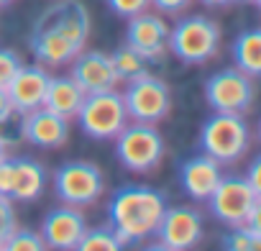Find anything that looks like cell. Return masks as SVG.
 <instances>
[{
    "instance_id": "cell-1",
    "label": "cell",
    "mask_w": 261,
    "mask_h": 251,
    "mask_svg": "<svg viewBox=\"0 0 261 251\" xmlns=\"http://www.w3.org/2000/svg\"><path fill=\"white\" fill-rule=\"evenodd\" d=\"M90 26V11L82 0H57L34 21L29 49L39 64L49 69L64 67L85 49Z\"/></svg>"
},
{
    "instance_id": "cell-2",
    "label": "cell",
    "mask_w": 261,
    "mask_h": 251,
    "mask_svg": "<svg viewBox=\"0 0 261 251\" xmlns=\"http://www.w3.org/2000/svg\"><path fill=\"white\" fill-rule=\"evenodd\" d=\"M167 210V195L149 185H123L108 203V225L123 246L141 243L156 233Z\"/></svg>"
},
{
    "instance_id": "cell-3",
    "label": "cell",
    "mask_w": 261,
    "mask_h": 251,
    "mask_svg": "<svg viewBox=\"0 0 261 251\" xmlns=\"http://www.w3.org/2000/svg\"><path fill=\"white\" fill-rule=\"evenodd\" d=\"M251 146V129L243 115L236 113H213L200 131L202 154L213 157L218 164L238 162Z\"/></svg>"
},
{
    "instance_id": "cell-4",
    "label": "cell",
    "mask_w": 261,
    "mask_h": 251,
    "mask_svg": "<svg viewBox=\"0 0 261 251\" xmlns=\"http://www.w3.org/2000/svg\"><path fill=\"white\" fill-rule=\"evenodd\" d=\"M115 157L128 172L151 174L164 159V139L154 123H125L115 136Z\"/></svg>"
},
{
    "instance_id": "cell-5",
    "label": "cell",
    "mask_w": 261,
    "mask_h": 251,
    "mask_svg": "<svg viewBox=\"0 0 261 251\" xmlns=\"http://www.w3.org/2000/svg\"><path fill=\"white\" fill-rule=\"evenodd\" d=\"M220 49V26L207 16H187L169 29V52L185 64H205Z\"/></svg>"
},
{
    "instance_id": "cell-6",
    "label": "cell",
    "mask_w": 261,
    "mask_h": 251,
    "mask_svg": "<svg viewBox=\"0 0 261 251\" xmlns=\"http://www.w3.org/2000/svg\"><path fill=\"white\" fill-rule=\"evenodd\" d=\"M80 129L85 136L95 139V141H108L115 139L123 126L128 123V113L123 105V95L118 90H108V92H92L85 95L77 115Z\"/></svg>"
},
{
    "instance_id": "cell-7",
    "label": "cell",
    "mask_w": 261,
    "mask_h": 251,
    "mask_svg": "<svg viewBox=\"0 0 261 251\" xmlns=\"http://www.w3.org/2000/svg\"><path fill=\"white\" fill-rule=\"evenodd\" d=\"M54 192L64 205L90 208L105 192L102 169L85 159H72L57 167L54 172Z\"/></svg>"
},
{
    "instance_id": "cell-8",
    "label": "cell",
    "mask_w": 261,
    "mask_h": 251,
    "mask_svg": "<svg viewBox=\"0 0 261 251\" xmlns=\"http://www.w3.org/2000/svg\"><path fill=\"white\" fill-rule=\"evenodd\" d=\"M123 105L128 113V120H139V123H159L169 115L172 110V92L164 80L156 74H141L136 80L125 82Z\"/></svg>"
},
{
    "instance_id": "cell-9",
    "label": "cell",
    "mask_w": 261,
    "mask_h": 251,
    "mask_svg": "<svg viewBox=\"0 0 261 251\" xmlns=\"http://www.w3.org/2000/svg\"><path fill=\"white\" fill-rule=\"evenodd\" d=\"M205 100L215 113H236L243 115L251 110L256 100V82L251 74L241 72L238 67L220 69L207 77L205 82Z\"/></svg>"
},
{
    "instance_id": "cell-10",
    "label": "cell",
    "mask_w": 261,
    "mask_h": 251,
    "mask_svg": "<svg viewBox=\"0 0 261 251\" xmlns=\"http://www.w3.org/2000/svg\"><path fill=\"white\" fill-rule=\"evenodd\" d=\"M210 213L225 225H243L246 218L261 205V192L246 177H223L213 195L205 200Z\"/></svg>"
},
{
    "instance_id": "cell-11",
    "label": "cell",
    "mask_w": 261,
    "mask_h": 251,
    "mask_svg": "<svg viewBox=\"0 0 261 251\" xmlns=\"http://www.w3.org/2000/svg\"><path fill=\"white\" fill-rule=\"evenodd\" d=\"M46 187V169L31 157H16L0 162V195L13 203L39 200Z\"/></svg>"
},
{
    "instance_id": "cell-12",
    "label": "cell",
    "mask_w": 261,
    "mask_h": 251,
    "mask_svg": "<svg viewBox=\"0 0 261 251\" xmlns=\"http://www.w3.org/2000/svg\"><path fill=\"white\" fill-rule=\"evenodd\" d=\"M156 248H167V251H187L195 248L202 241V215L195 208L187 205H174L164 210L156 233H154Z\"/></svg>"
},
{
    "instance_id": "cell-13",
    "label": "cell",
    "mask_w": 261,
    "mask_h": 251,
    "mask_svg": "<svg viewBox=\"0 0 261 251\" xmlns=\"http://www.w3.org/2000/svg\"><path fill=\"white\" fill-rule=\"evenodd\" d=\"M125 44L144 59L156 62L169 52V26L159 13L144 11L139 16H130L125 26Z\"/></svg>"
},
{
    "instance_id": "cell-14",
    "label": "cell",
    "mask_w": 261,
    "mask_h": 251,
    "mask_svg": "<svg viewBox=\"0 0 261 251\" xmlns=\"http://www.w3.org/2000/svg\"><path fill=\"white\" fill-rule=\"evenodd\" d=\"M85 231H87V220H85L82 208L62 205V208H54L44 215V223H41L39 233H41L46 248L74 251L80 246Z\"/></svg>"
},
{
    "instance_id": "cell-15",
    "label": "cell",
    "mask_w": 261,
    "mask_h": 251,
    "mask_svg": "<svg viewBox=\"0 0 261 251\" xmlns=\"http://www.w3.org/2000/svg\"><path fill=\"white\" fill-rule=\"evenodd\" d=\"M69 77L85 90V95L108 92L118 87V74L113 69L110 54L100 49H82L69 62Z\"/></svg>"
},
{
    "instance_id": "cell-16",
    "label": "cell",
    "mask_w": 261,
    "mask_h": 251,
    "mask_svg": "<svg viewBox=\"0 0 261 251\" xmlns=\"http://www.w3.org/2000/svg\"><path fill=\"white\" fill-rule=\"evenodd\" d=\"M23 141L36 149H59L69 141V118H62L46 108L23 113L21 118Z\"/></svg>"
},
{
    "instance_id": "cell-17",
    "label": "cell",
    "mask_w": 261,
    "mask_h": 251,
    "mask_svg": "<svg viewBox=\"0 0 261 251\" xmlns=\"http://www.w3.org/2000/svg\"><path fill=\"white\" fill-rule=\"evenodd\" d=\"M49 72L44 64H23L18 69V74L11 80V85L6 87L8 92V100L11 105L18 110V113H29V110H36L44 105V95H46V87H49Z\"/></svg>"
},
{
    "instance_id": "cell-18",
    "label": "cell",
    "mask_w": 261,
    "mask_h": 251,
    "mask_svg": "<svg viewBox=\"0 0 261 251\" xmlns=\"http://www.w3.org/2000/svg\"><path fill=\"white\" fill-rule=\"evenodd\" d=\"M223 180V172H220V164L207 157V154H197L192 159H187L179 169V185L182 190L197 200V203H205L213 190L218 187V182Z\"/></svg>"
},
{
    "instance_id": "cell-19",
    "label": "cell",
    "mask_w": 261,
    "mask_h": 251,
    "mask_svg": "<svg viewBox=\"0 0 261 251\" xmlns=\"http://www.w3.org/2000/svg\"><path fill=\"white\" fill-rule=\"evenodd\" d=\"M82 100H85V90L69 74L67 77H49V87H46L41 108H46L62 118H74Z\"/></svg>"
},
{
    "instance_id": "cell-20",
    "label": "cell",
    "mask_w": 261,
    "mask_h": 251,
    "mask_svg": "<svg viewBox=\"0 0 261 251\" xmlns=\"http://www.w3.org/2000/svg\"><path fill=\"white\" fill-rule=\"evenodd\" d=\"M233 62L241 72L251 74V77H258L261 74V31L258 29H251V31H243L236 36L233 41Z\"/></svg>"
},
{
    "instance_id": "cell-21",
    "label": "cell",
    "mask_w": 261,
    "mask_h": 251,
    "mask_svg": "<svg viewBox=\"0 0 261 251\" xmlns=\"http://www.w3.org/2000/svg\"><path fill=\"white\" fill-rule=\"evenodd\" d=\"M110 62H113V69L118 74V82H130L141 74H149V59H144L139 52H134L128 44L118 46L113 54H110Z\"/></svg>"
},
{
    "instance_id": "cell-22",
    "label": "cell",
    "mask_w": 261,
    "mask_h": 251,
    "mask_svg": "<svg viewBox=\"0 0 261 251\" xmlns=\"http://www.w3.org/2000/svg\"><path fill=\"white\" fill-rule=\"evenodd\" d=\"M77 248L80 251H118V248H123V243L110 225H97V228L85 231Z\"/></svg>"
},
{
    "instance_id": "cell-23",
    "label": "cell",
    "mask_w": 261,
    "mask_h": 251,
    "mask_svg": "<svg viewBox=\"0 0 261 251\" xmlns=\"http://www.w3.org/2000/svg\"><path fill=\"white\" fill-rule=\"evenodd\" d=\"M21 118H23V113H18L16 108H11L3 118H0V144H3L8 152L16 149V146L23 141V134H21Z\"/></svg>"
},
{
    "instance_id": "cell-24",
    "label": "cell",
    "mask_w": 261,
    "mask_h": 251,
    "mask_svg": "<svg viewBox=\"0 0 261 251\" xmlns=\"http://www.w3.org/2000/svg\"><path fill=\"white\" fill-rule=\"evenodd\" d=\"M3 248H6V251H41V248H46V246H44V238H41L39 231L18 228V225H16V231L8 236V241H6Z\"/></svg>"
},
{
    "instance_id": "cell-25",
    "label": "cell",
    "mask_w": 261,
    "mask_h": 251,
    "mask_svg": "<svg viewBox=\"0 0 261 251\" xmlns=\"http://www.w3.org/2000/svg\"><path fill=\"white\" fill-rule=\"evenodd\" d=\"M220 246L228 251H256V248H261V241L253 238L243 225H233V231H228L220 238Z\"/></svg>"
},
{
    "instance_id": "cell-26",
    "label": "cell",
    "mask_w": 261,
    "mask_h": 251,
    "mask_svg": "<svg viewBox=\"0 0 261 251\" xmlns=\"http://www.w3.org/2000/svg\"><path fill=\"white\" fill-rule=\"evenodd\" d=\"M23 67V59L18 52L13 49H0V87H8L11 80L18 74V69Z\"/></svg>"
},
{
    "instance_id": "cell-27",
    "label": "cell",
    "mask_w": 261,
    "mask_h": 251,
    "mask_svg": "<svg viewBox=\"0 0 261 251\" xmlns=\"http://www.w3.org/2000/svg\"><path fill=\"white\" fill-rule=\"evenodd\" d=\"M16 225H18V218H16L13 200L0 195V248L6 246V241H8V236L16 231Z\"/></svg>"
},
{
    "instance_id": "cell-28",
    "label": "cell",
    "mask_w": 261,
    "mask_h": 251,
    "mask_svg": "<svg viewBox=\"0 0 261 251\" xmlns=\"http://www.w3.org/2000/svg\"><path fill=\"white\" fill-rule=\"evenodd\" d=\"M105 3H108V8H110L115 16L130 18V16H139V13L149 11L151 0H105Z\"/></svg>"
},
{
    "instance_id": "cell-29",
    "label": "cell",
    "mask_w": 261,
    "mask_h": 251,
    "mask_svg": "<svg viewBox=\"0 0 261 251\" xmlns=\"http://www.w3.org/2000/svg\"><path fill=\"white\" fill-rule=\"evenodd\" d=\"M192 0H151V6L162 13H182L185 8H190Z\"/></svg>"
},
{
    "instance_id": "cell-30",
    "label": "cell",
    "mask_w": 261,
    "mask_h": 251,
    "mask_svg": "<svg viewBox=\"0 0 261 251\" xmlns=\"http://www.w3.org/2000/svg\"><path fill=\"white\" fill-rule=\"evenodd\" d=\"M258 169H261V159H253V164L248 167V174H246V180L251 182V187H256V190L261 192V185H258Z\"/></svg>"
},
{
    "instance_id": "cell-31",
    "label": "cell",
    "mask_w": 261,
    "mask_h": 251,
    "mask_svg": "<svg viewBox=\"0 0 261 251\" xmlns=\"http://www.w3.org/2000/svg\"><path fill=\"white\" fill-rule=\"evenodd\" d=\"M11 108H13V105H11V100H8V92H6L3 87H0V118H3Z\"/></svg>"
},
{
    "instance_id": "cell-32",
    "label": "cell",
    "mask_w": 261,
    "mask_h": 251,
    "mask_svg": "<svg viewBox=\"0 0 261 251\" xmlns=\"http://www.w3.org/2000/svg\"><path fill=\"white\" fill-rule=\"evenodd\" d=\"M200 3L207 6V8H225V6L236 3V0H200Z\"/></svg>"
},
{
    "instance_id": "cell-33",
    "label": "cell",
    "mask_w": 261,
    "mask_h": 251,
    "mask_svg": "<svg viewBox=\"0 0 261 251\" xmlns=\"http://www.w3.org/2000/svg\"><path fill=\"white\" fill-rule=\"evenodd\" d=\"M6 157H8V149H6V146H3V144H0V162H3V159H6Z\"/></svg>"
},
{
    "instance_id": "cell-34",
    "label": "cell",
    "mask_w": 261,
    "mask_h": 251,
    "mask_svg": "<svg viewBox=\"0 0 261 251\" xmlns=\"http://www.w3.org/2000/svg\"><path fill=\"white\" fill-rule=\"evenodd\" d=\"M11 3H16V0H0V8H8Z\"/></svg>"
},
{
    "instance_id": "cell-35",
    "label": "cell",
    "mask_w": 261,
    "mask_h": 251,
    "mask_svg": "<svg viewBox=\"0 0 261 251\" xmlns=\"http://www.w3.org/2000/svg\"><path fill=\"white\" fill-rule=\"evenodd\" d=\"M241 3H258V0H241Z\"/></svg>"
}]
</instances>
